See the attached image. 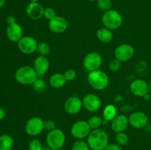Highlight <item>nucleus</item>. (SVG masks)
<instances>
[{"mask_svg":"<svg viewBox=\"0 0 151 150\" xmlns=\"http://www.w3.org/2000/svg\"><path fill=\"white\" fill-rule=\"evenodd\" d=\"M86 142L91 150H105L109 144V135L101 128L93 129L87 137Z\"/></svg>","mask_w":151,"mask_h":150,"instance_id":"1","label":"nucleus"},{"mask_svg":"<svg viewBox=\"0 0 151 150\" xmlns=\"http://www.w3.org/2000/svg\"><path fill=\"white\" fill-rule=\"evenodd\" d=\"M87 80L90 86L96 91L104 90L109 83L107 74L100 69L90 71L87 76Z\"/></svg>","mask_w":151,"mask_h":150,"instance_id":"2","label":"nucleus"},{"mask_svg":"<svg viewBox=\"0 0 151 150\" xmlns=\"http://www.w3.org/2000/svg\"><path fill=\"white\" fill-rule=\"evenodd\" d=\"M38 77L34 68L29 66H22L15 73V79L22 85H32Z\"/></svg>","mask_w":151,"mask_h":150,"instance_id":"3","label":"nucleus"},{"mask_svg":"<svg viewBox=\"0 0 151 150\" xmlns=\"http://www.w3.org/2000/svg\"><path fill=\"white\" fill-rule=\"evenodd\" d=\"M102 22L105 27L111 30H115L122 26L123 23V18L117 10L111 9L108 11L104 12L102 16Z\"/></svg>","mask_w":151,"mask_h":150,"instance_id":"4","label":"nucleus"},{"mask_svg":"<svg viewBox=\"0 0 151 150\" xmlns=\"http://www.w3.org/2000/svg\"><path fill=\"white\" fill-rule=\"evenodd\" d=\"M66 136L61 129H56L48 132L46 137V142L49 148L52 150L61 149L64 146Z\"/></svg>","mask_w":151,"mask_h":150,"instance_id":"5","label":"nucleus"},{"mask_svg":"<svg viewBox=\"0 0 151 150\" xmlns=\"http://www.w3.org/2000/svg\"><path fill=\"white\" fill-rule=\"evenodd\" d=\"M44 130V121L37 116L30 118L25 124V132L29 136L35 137Z\"/></svg>","mask_w":151,"mask_h":150,"instance_id":"6","label":"nucleus"},{"mask_svg":"<svg viewBox=\"0 0 151 150\" xmlns=\"http://www.w3.org/2000/svg\"><path fill=\"white\" fill-rule=\"evenodd\" d=\"M91 129L86 121H78L72 124L71 127V134L78 140H83L87 138L91 132Z\"/></svg>","mask_w":151,"mask_h":150,"instance_id":"7","label":"nucleus"},{"mask_svg":"<svg viewBox=\"0 0 151 150\" xmlns=\"http://www.w3.org/2000/svg\"><path fill=\"white\" fill-rule=\"evenodd\" d=\"M103 63V58L100 53L97 51H91L86 55L83 60V66L88 71L100 69Z\"/></svg>","mask_w":151,"mask_h":150,"instance_id":"8","label":"nucleus"},{"mask_svg":"<svg viewBox=\"0 0 151 150\" xmlns=\"http://www.w3.org/2000/svg\"><path fill=\"white\" fill-rule=\"evenodd\" d=\"M17 44L21 52L24 54H31L37 51L38 43L33 37L24 36Z\"/></svg>","mask_w":151,"mask_h":150,"instance_id":"9","label":"nucleus"},{"mask_svg":"<svg viewBox=\"0 0 151 150\" xmlns=\"http://www.w3.org/2000/svg\"><path fill=\"white\" fill-rule=\"evenodd\" d=\"M134 54V48L128 44H120L114 50L115 58L118 59L121 62H126L131 60Z\"/></svg>","mask_w":151,"mask_h":150,"instance_id":"10","label":"nucleus"},{"mask_svg":"<svg viewBox=\"0 0 151 150\" xmlns=\"http://www.w3.org/2000/svg\"><path fill=\"white\" fill-rule=\"evenodd\" d=\"M83 105L84 108L88 112H97L101 107L102 101L98 96L93 94H89L86 95L83 98Z\"/></svg>","mask_w":151,"mask_h":150,"instance_id":"11","label":"nucleus"},{"mask_svg":"<svg viewBox=\"0 0 151 150\" xmlns=\"http://www.w3.org/2000/svg\"><path fill=\"white\" fill-rule=\"evenodd\" d=\"M83 105V101L81 99L77 96H69L67 99L66 100L64 103V110L70 115L78 114L81 110Z\"/></svg>","mask_w":151,"mask_h":150,"instance_id":"12","label":"nucleus"},{"mask_svg":"<svg viewBox=\"0 0 151 150\" xmlns=\"http://www.w3.org/2000/svg\"><path fill=\"white\" fill-rule=\"evenodd\" d=\"M129 124L135 129H141L147 126L148 122V117L144 112H134L128 117Z\"/></svg>","mask_w":151,"mask_h":150,"instance_id":"13","label":"nucleus"},{"mask_svg":"<svg viewBox=\"0 0 151 150\" xmlns=\"http://www.w3.org/2000/svg\"><path fill=\"white\" fill-rule=\"evenodd\" d=\"M48 26L51 32L58 34L63 33L67 29L68 21L62 16H56L49 21Z\"/></svg>","mask_w":151,"mask_h":150,"instance_id":"14","label":"nucleus"},{"mask_svg":"<svg viewBox=\"0 0 151 150\" xmlns=\"http://www.w3.org/2000/svg\"><path fill=\"white\" fill-rule=\"evenodd\" d=\"M130 90L134 95L139 97H144L149 94L148 84L142 79H137L133 81L130 85Z\"/></svg>","mask_w":151,"mask_h":150,"instance_id":"15","label":"nucleus"},{"mask_svg":"<svg viewBox=\"0 0 151 150\" xmlns=\"http://www.w3.org/2000/svg\"><path fill=\"white\" fill-rule=\"evenodd\" d=\"M6 35L11 42L18 43L24 37V30L19 24L15 23L7 26Z\"/></svg>","mask_w":151,"mask_h":150,"instance_id":"16","label":"nucleus"},{"mask_svg":"<svg viewBox=\"0 0 151 150\" xmlns=\"http://www.w3.org/2000/svg\"><path fill=\"white\" fill-rule=\"evenodd\" d=\"M44 7L38 2H29L27 6V15L32 20H38L44 17Z\"/></svg>","mask_w":151,"mask_h":150,"instance_id":"17","label":"nucleus"},{"mask_svg":"<svg viewBox=\"0 0 151 150\" xmlns=\"http://www.w3.org/2000/svg\"><path fill=\"white\" fill-rule=\"evenodd\" d=\"M129 125L128 117L125 115H117L113 120L111 121V126L114 132L116 133L125 132Z\"/></svg>","mask_w":151,"mask_h":150,"instance_id":"18","label":"nucleus"},{"mask_svg":"<svg viewBox=\"0 0 151 150\" xmlns=\"http://www.w3.org/2000/svg\"><path fill=\"white\" fill-rule=\"evenodd\" d=\"M32 67L38 74V76H41L48 71L50 69V61L46 56L39 55L34 60Z\"/></svg>","mask_w":151,"mask_h":150,"instance_id":"19","label":"nucleus"},{"mask_svg":"<svg viewBox=\"0 0 151 150\" xmlns=\"http://www.w3.org/2000/svg\"><path fill=\"white\" fill-rule=\"evenodd\" d=\"M66 79L64 74L61 73H55L51 75L49 79L50 86L54 88H61L66 83Z\"/></svg>","mask_w":151,"mask_h":150,"instance_id":"20","label":"nucleus"},{"mask_svg":"<svg viewBox=\"0 0 151 150\" xmlns=\"http://www.w3.org/2000/svg\"><path fill=\"white\" fill-rule=\"evenodd\" d=\"M112 30L106 27H103L97 31V38L100 42L108 44L113 40V33Z\"/></svg>","mask_w":151,"mask_h":150,"instance_id":"21","label":"nucleus"},{"mask_svg":"<svg viewBox=\"0 0 151 150\" xmlns=\"http://www.w3.org/2000/svg\"><path fill=\"white\" fill-rule=\"evenodd\" d=\"M116 116H117V110L114 104H107L103 109V119L106 121H111Z\"/></svg>","mask_w":151,"mask_h":150,"instance_id":"22","label":"nucleus"},{"mask_svg":"<svg viewBox=\"0 0 151 150\" xmlns=\"http://www.w3.org/2000/svg\"><path fill=\"white\" fill-rule=\"evenodd\" d=\"M14 141L10 135L2 134L0 135V150H10L13 146Z\"/></svg>","mask_w":151,"mask_h":150,"instance_id":"23","label":"nucleus"},{"mask_svg":"<svg viewBox=\"0 0 151 150\" xmlns=\"http://www.w3.org/2000/svg\"><path fill=\"white\" fill-rule=\"evenodd\" d=\"M87 121H88V125H89L90 128L91 129V130H93V129H100L103 124V119L99 116H91V117H90L89 119H88V120Z\"/></svg>","mask_w":151,"mask_h":150,"instance_id":"24","label":"nucleus"},{"mask_svg":"<svg viewBox=\"0 0 151 150\" xmlns=\"http://www.w3.org/2000/svg\"><path fill=\"white\" fill-rule=\"evenodd\" d=\"M50 46L47 42H40L38 44L37 47V51L39 54V55L46 56L47 57L50 52Z\"/></svg>","mask_w":151,"mask_h":150,"instance_id":"25","label":"nucleus"},{"mask_svg":"<svg viewBox=\"0 0 151 150\" xmlns=\"http://www.w3.org/2000/svg\"><path fill=\"white\" fill-rule=\"evenodd\" d=\"M115 139H116V144L122 146H126L129 143V137L125 132H121L116 133V136H115Z\"/></svg>","mask_w":151,"mask_h":150,"instance_id":"26","label":"nucleus"},{"mask_svg":"<svg viewBox=\"0 0 151 150\" xmlns=\"http://www.w3.org/2000/svg\"><path fill=\"white\" fill-rule=\"evenodd\" d=\"M97 7L103 12L111 10L112 7L111 0H97Z\"/></svg>","mask_w":151,"mask_h":150,"instance_id":"27","label":"nucleus"},{"mask_svg":"<svg viewBox=\"0 0 151 150\" xmlns=\"http://www.w3.org/2000/svg\"><path fill=\"white\" fill-rule=\"evenodd\" d=\"M32 86H33V89L36 92L41 93L45 90L46 87H47V84H46V82L44 81V79H43L42 78L38 77L35 80V82L32 84Z\"/></svg>","mask_w":151,"mask_h":150,"instance_id":"28","label":"nucleus"},{"mask_svg":"<svg viewBox=\"0 0 151 150\" xmlns=\"http://www.w3.org/2000/svg\"><path fill=\"white\" fill-rule=\"evenodd\" d=\"M87 142H85L83 140H78L73 144L72 146V150H90Z\"/></svg>","mask_w":151,"mask_h":150,"instance_id":"29","label":"nucleus"},{"mask_svg":"<svg viewBox=\"0 0 151 150\" xmlns=\"http://www.w3.org/2000/svg\"><path fill=\"white\" fill-rule=\"evenodd\" d=\"M44 147L41 141L37 138L32 139L28 144L29 150H43Z\"/></svg>","mask_w":151,"mask_h":150,"instance_id":"30","label":"nucleus"},{"mask_svg":"<svg viewBox=\"0 0 151 150\" xmlns=\"http://www.w3.org/2000/svg\"><path fill=\"white\" fill-rule=\"evenodd\" d=\"M122 63L118 59L114 58L110 61L109 64V68L111 71H117L122 67Z\"/></svg>","mask_w":151,"mask_h":150,"instance_id":"31","label":"nucleus"},{"mask_svg":"<svg viewBox=\"0 0 151 150\" xmlns=\"http://www.w3.org/2000/svg\"><path fill=\"white\" fill-rule=\"evenodd\" d=\"M55 16H56V13L52 7H47V8H44V17L46 19L50 21L52 19H53Z\"/></svg>","mask_w":151,"mask_h":150,"instance_id":"32","label":"nucleus"},{"mask_svg":"<svg viewBox=\"0 0 151 150\" xmlns=\"http://www.w3.org/2000/svg\"><path fill=\"white\" fill-rule=\"evenodd\" d=\"M63 74H64V76H65V78H66V79L67 82H69V81L74 80V79L76 78V76H77L76 71H75V70H74V69H72L66 70Z\"/></svg>","mask_w":151,"mask_h":150,"instance_id":"33","label":"nucleus"},{"mask_svg":"<svg viewBox=\"0 0 151 150\" xmlns=\"http://www.w3.org/2000/svg\"><path fill=\"white\" fill-rule=\"evenodd\" d=\"M56 129V124L52 120L44 121V130H47L48 132Z\"/></svg>","mask_w":151,"mask_h":150,"instance_id":"34","label":"nucleus"},{"mask_svg":"<svg viewBox=\"0 0 151 150\" xmlns=\"http://www.w3.org/2000/svg\"><path fill=\"white\" fill-rule=\"evenodd\" d=\"M105 150H122V146L119 145L118 144L112 143V144H109Z\"/></svg>","mask_w":151,"mask_h":150,"instance_id":"35","label":"nucleus"},{"mask_svg":"<svg viewBox=\"0 0 151 150\" xmlns=\"http://www.w3.org/2000/svg\"><path fill=\"white\" fill-rule=\"evenodd\" d=\"M6 21H7V23L8 24V25L13 24L16 23V18L13 16H8L6 19Z\"/></svg>","mask_w":151,"mask_h":150,"instance_id":"36","label":"nucleus"},{"mask_svg":"<svg viewBox=\"0 0 151 150\" xmlns=\"http://www.w3.org/2000/svg\"><path fill=\"white\" fill-rule=\"evenodd\" d=\"M6 116V112L3 107H0V121L4 119Z\"/></svg>","mask_w":151,"mask_h":150,"instance_id":"37","label":"nucleus"},{"mask_svg":"<svg viewBox=\"0 0 151 150\" xmlns=\"http://www.w3.org/2000/svg\"><path fill=\"white\" fill-rule=\"evenodd\" d=\"M5 0H0V8L3 7L5 4Z\"/></svg>","mask_w":151,"mask_h":150,"instance_id":"38","label":"nucleus"},{"mask_svg":"<svg viewBox=\"0 0 151 150\" xmlns=\"http://www.w3.org/2000/svg\"><path fill=\"white\" fill-rule=\"evenodd\" d=\"M150 94H147V95H145V96H144V98H145V99H150Z\"/></svg>","mask_w":151,"mask_h":150,"instance_id":"39","label":"nucleus"},{"mask_svg":"<svg viewBox=\"0 0 151 150\" xmlns=\"http://www.w3.org/2000/svg\"><path fill=\"white\" fill-rule=\"evenodd\" d=\"M148 89H149V93H151V81L148 83Z\"/></svg>","mask_w":151,"mask_h":150,"instance_id":"40","label":"nucleus"},{"mask_svg":"<svg viewBox=\"0 0 151 150\" xmlns=\"http://www.w3.org/2000/svg\"><path fill=\"white\" fill-rule=\"evenodd\" d=\"M43 150H52V149L50 148H49V147H47V148H46V147H44Z\"/></svg>","mask_w":151,"mask_h":150,"instance_id":"41","label":"nucleus"},{"mask_svg":"<svg viewBox=\"0 0 151 150\" xmlns=\"http://www.w3.org/2000/svg\"><path fill=\"white\" fill-rule=\"evenodd\" d=\"M30 2H38V0H29Z\"/></svg>","mask_w":151,"mask_h":150,"instance_id":"42","label":"nucleus"},{"mask_svg":"<svg viewBox=\"0 0 151 150\" xmlns=\"http://www.w3.org/2000/svg\"><path fill=\"white\" fill-rule=\"evenodd\" d=\"M87 1H97V0H87Z\"/></svg>","mask_w":151,"mask_h":150,"instance_id":"43","label":"nucleus"},{"mask_svg":"<svg viewBox=\"0 0 151 150\" xmlns=\"http://www.w3.org/2000/svg\"><path fill=\"white\" fill-rule=\"evenodd\" d=\"M54 150H61V149H54Z\"/></svg>","mask_w":151,"mask_h":150,"instance_id":"44","label":"nucleus"}]
</instances>
